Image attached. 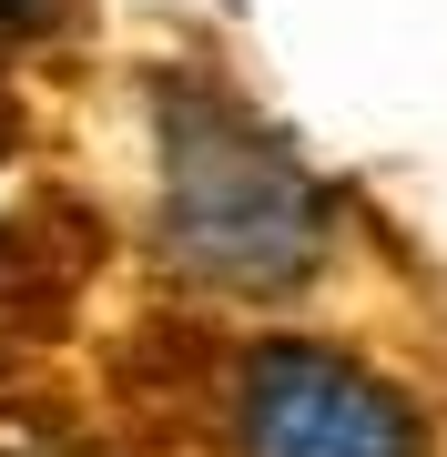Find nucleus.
Returning a JSON list of instances; mask_svg holds the SVG:
<instances>
[{
    "label": "nucleus",
    "mask_w": 447,
    "mask_h": 457,
    "mask_svg": "<svg viewBox=\"0 0 447 457\" xmlns=\"http://www.w3.org/2000/svg\"><path fill=\"white\" fill-rule=\"evenodd\" d=\"M82 275H92V234H82V213H71V204L0 213V376L31 356V345L62 336Z\"/></svg>",
    "instance_id": "nucleus-3"
},
{
    "label": "nucleus",
    "mask_w": 447,
    "mask_h": 457,
    "mask_svg": "<svg viewBox=\"0 0 447 457\" xmlns=\"http://www.w3.org/2000/svg\"><path fill=\"white\" fill-rule=\"evenodd\" d=\"M82 21V0H0V41H51Z\"/></svg>",
    "instance_id": "nucleus-5"
},
{
    "label": "nucleus",
    "mask_w": 447,
    "mask_h": 457,
    "mask_svg": "<svg viewBox=\"0 0 447 457\" xmlns=\"http://www.w3.org/2000/svg\"><path fill=\"white\" fill-rule=\"evenodd\" d=\"M153 234L163 264L234 305H285L335 264V183L214 71L153 82Z\"/></svg>",
    "instance_id": "nucleus-1"
},
{
    "label": "nucleus",
    "mask_w": 447,
    "mask_h": 457,
    "mask_svg": "<svg viewBox=\"0 0 447 457\" xmlns=\"http://www.w3.org/2000/svg\"><path fill=\"white\" fill-rule=\"evenodd\" d=\"M224 457H437V417L407 376L326 336H254L214 376Z\"/></svg>",
    "instance_id": "nucleus-2"
},
{
    "label": "nucleus",
    "mask_w": 447,
    "mask_h": 457,
    "mask_svg": "<svg viewBox=\"0 0 447 457\" xmlns=\"http://www.w3.org/2000/svg\"><path fill=\"white\" fill-rule=\"evenodd\" d=\"M0 457H112V447H102L71 407H51V396H21V407H0Z\"/></svg>",
    "instance_id": "nucleus-4"
}]
</instances>
